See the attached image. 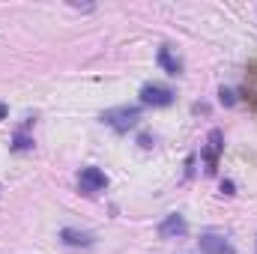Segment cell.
Here are the masks:
<instances>
[{
  "instance_id": "obj_1",
  "label": "cell",
  "mask_w": 257,
  "mask_h": 254,
  "mask_svg": "<svg viewBox=\"0 0 257 254\" xmlns=\"http://www.w3.org/2000/svg\"><path fill=\"white\" fill-rule=\"evenodd\" d=\"M141 120V108H128V105H120V108H108L102 114V123L111 126L114 132H128V129L138 126Z\"/></svg>"
},
{
  "instance_id": "obj_2",
  "label": "cell",
  "mask_w": 257,
  "mask_h": 254,
  "mask_svg": "<svg viewBox=\"0 0 257 254\" xmlns=\"http://www.w3.org/2000/svg\"><path fill=\"white\" fill-rule=\"evenodd\" d=\"M78 189L84 191V194H99V191L108 189V177H105V171L102 168H81V174H78Z\"/></svg>"
},
{
  "instance_id": "obj_3",
  "label": "cell",
  "mask_w": 257,
  "mask_h": 254,
  "mask_svg": "<svg viewBox=\"0 0 257 254\" xmlns=\"http://www.w3.org/2000/svg\"><path fill=\"white\" fill-rule=\"evenodd\" d=\"M141 102L153 105V108H168L174 102V90L165 84H144L141 87Z\"/></svg>"
},
{
  "instance_id": "obj_4",
  "label": "cell",
  "mask_w": 257,
  "mask_h": 254,
  "mask_svg": "<svg viewBox=\"0 0 257 254\" xmlns=\"http://www.w3.org/2000/svg\"><path fill=\"white\" fill-rule=\"evenodd\" d=\"M221 147H224V135H221L218 129H212L209 138H206V153H203L206 174H215V165H218V153H221Z\"/></svg>"
},
{
  "instance_id": "obj_5",
  "label": "cell",
  "mask_w": 257,
  "mask_h": 254,
  "mask_svg": "<svg viewBox=\"0 0 257 254\" xmlns=\"http://www.w3.org/2000/svg\"><path fill=\"white\" fill-rule=\"evenodd\" d=\"M186 233H189V224H186V218L177 215V212L165 215V221L159 224V236H162V239H174V236H186Z\"/></svg>"
},
{
  "instance_id": "obj_6",
  "label": "cell",
  "mask_w": 257,
  "mask_h": 254,
  "mask_svg": "<svg viewBox=\"0 0 257 254\" xmlns=\"http://www.w3.org/2000/svg\"><path fill=\"white\" fill-rule=\"evenodd\" d=\"M197 245H200V251L203 254H236L233 251V245H230L221 233H203Z\"/></svg>"
},
{
  "instance_id": "obj_7",
  "label": "cell",
  "mask_w": 257,
  "mask_h": 254,
  "mask_svg": "<svg viewBox=\"0 0 257 254\" xmlns=\"http://www.w3.org/2000/svg\"><path fill=\"white\" fill-rule=\"evenodd\" d=\"M93 233H87V230H75V227H63L60 230V242L69 245V248H90L93 245Z\"/></svg>"
},
{
  "instance_id": "obj_8",
  "label": "cell",
  "mask_w": 257,
  "mask_h": 254,
  "mask_svg": "<svg viewBox=\"0 0 257 254\" xmlns=\"http://www.w3.org/2000/svg\"><path fill=\"white\" fill-rule=\"evenodd\" d=\"M159 66H162L168 75H174V78H177V75H183V60H180L168 45H165V48H159Z\"/></svg>"
},
{
  "instance_id": "obj_9",
  "label": "cell",
  "mask_w": 257,
  "mask_h": 254,
  "mask_svg": "<svg viewBox=\"0 0 257 254\" xmlns=\"http://www.w3.org/2000/svg\"><path fill=\"white\" fill-rule=\"evenodd\" d=\"M12 150H18V153L33 150V138H27L24 132H15V138H12Z\"/></svg>"
},
{
  "instance_id": "obj_10",
  "label": "cell",
  "mask_w": 257,
  "mask_h": 254,
  "mask_svg": "<svg viewBox=\"0 0 257 254\" xmlns=\"http://www.w3.org/2000/svg\"><path fill=\"white\" fill-rule=\"evenodd\" d=\"M221 102H227V105H233V93H230V90H221Z\"/></svg>"
},
{
  "instance_id": "obj_11",
  "label": "cell",
  "mask_w": 257,
  "mask_h": 254,
  "mask_svg": "<svg viewBox=\"0 0 257 254\" xmlns=\"http://www.w3.org/2000/svg\"><path fill=\"white\" fill-rule=\"evenodd\" d=\"M221 191L224 194H233V183H221Z\"/></svg>"
},
{
  "instance_id": "obj_12",
  "label": "cell",
  "mask_w": 257,
  "mask_h": 254,
  "mask_svg": "<svg viewBox=\"0 0 257 254\" xmlns=\"http://www.w3.org/2000/svg\"><path fill=\"white\" fill-rule=\"evenodd\" d=\"M3 117H6V105L0 102V120H3Z\"/></svg>"
}]
</instances>
